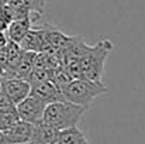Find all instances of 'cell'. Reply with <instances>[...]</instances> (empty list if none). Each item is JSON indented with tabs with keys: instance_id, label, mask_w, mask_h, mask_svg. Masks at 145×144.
<instances>
[{
	"instance_id": "cell-3",
	"label": "cell",
	"mask_w": 145,
	"mask_h": 144,
	"mask_svg": "<svg viewBox=\"0 0 145 144\" xmlns=\"http://www.w3.org/2000/svg\"><path fill=\"white\" fill-rule=\"evenodd\" d=\"M65 100L89 107L93 100L103 95L108 93V88L99 81H89V79H72L66 86L61 89Z\"/></svg>"
},
{
	"instance_id": "cell-11",
	"label": "cell",
	"mask_w": 145,
	"mask_h": 144,
	"mask_svg": "<svg viewBox=\"0 0 145 144\" xmlns=\"http://www.w3.org/2000/svg\"><path fill=\"white\" fill-rule=\"evenodd\" d=\"M58 140L62 144H89L86 136L78 127H71V129L59 130Z\"/></svg>"
},
{
	"instance_id": "cell-1",
	"label": "cell",
	"mask_w": 145,
	"mask_h": 144,
	"mask_svg": "<svg viewBox=\"0 0 145 144\" xmlns=\"http://www.w3.org/2000/svg\"><path fill=\"white\" fill-rule=\"evenodd\" d=\"M86 110L88 107L71 103L68 100L54 102L45 106L44 114H42V123L48 124L56 130L78 127Z\"/></svg>"
},
{
	"instance_id": "cell-2",
	"label": "cell",
	"mask_w": 145,
	"mask_h": 144,
	"mask_svg": "<svg viewBox=\"0 0 145 144\" xmlns=\"http://www.w3.org/2000/svg\"><path fill=\"white\" fill-rule=\"evenodd\" d=\"M113 48L114 45L110 40H100L96 45L88 47L85 54L78 59L80 66V79L103 82L104 64Z\"/></svg>"
},
{
	"instance_id": "cell-15",
	"label": "cell",
	"mask_w": 145,
	"mask_h": 144,
	"mask_svg": "<svg viewBox=\"0 0 145 144\" xmlns=\"http://www.w3.org/2000/svg\"><path fill=\"white\" fill-rule=\"evenodd\" d=\"M10 18H8V16L6 14V11L3 10V7L0 6V31H6V28L8 27V24H10Z\"/></svg>"
},
{
	"instance_id": "cell-9",
	"label": "cell",
	"mask_w": 145,
	"mask_h": 144,
	"mask_svg": "<svg viewBox=\"0 0 145 144\" xmlns=\"http://www.w3.org/2000/svg\"><path fill=\"white\" fill-rule=\"evenodd\" d=\"M33 18L31 17H24V18H18V20H13L10 21L8 27L6 28V37L8 41L20 44L21 40L27 36V33L31 30L33 26Z\"/></svg>"
},
{
	"instance_id": "cell-7",
	"label": "cell",
	"mask_w": 145,
	"mask_h": 144,
	"mask_svg": "<svg viewBox=\"0 0 145 144\" xmlns=\"http://www.w3.org/2000/svg\"><path fill=\"white\" fill-rule=\"evenodd\" d=\"M7 139L11 144H23V143H33L34 137V124L24 122V120H17L11 127H8L6 132Z\"/></svg>"
},
{
	"instance_id": "cell-19",
	"label": "cell",
	"mask_w": 145,
	"mask_h": 144,
	"mask_svg": "<svg viewBox=\"0 0 145 144\" xmlns=\"http://www.w3.org/2000/svg\"><path fill=\"white\" fill-rule=\"evenodd\" d=\"M23 144H33V143H23Z\"/></svg>"
},
{
	"instance_id": "cell-20",
	"label": "cell",
	"mask_w": 145,
	"mask_h": 144,
	"mask_svg": "<svg viewBox=\"0 0 145 144\" xmlns=\"http://www.w3.org/2000/svg\"><path fill=\"white\" fill-rule=\"evenodd\" d=\"M34 144H41V143H34Z\"/></svg>"
},
{
	"instance_id": "cell-16",
	"label": "cell",
	"mask_w": 145,
	"mask_h": 144,
	"mask_svg": "<svg viewBox=\"0 0 145 144\" xmlns=\"http://www.w3.org/2000/svg\"><path fill=\"white\" fill-rule=\"evenodd\" d=\"M7 37H6V33L4 31H0V48L6 47V44H7Z\"/></svg>"
},
{
	"instance_id": "cell-5",
	"label": "cell",
	"mask_w": 145,
	"mask_h": 144,
	"mask_svg": "<svg viewBox=\"0 0 145 144\" xmlns=\"http://www.w3.org/2000/svg\"><path fill=\"white\" fill-rule=\"evenodd\" d=\"M31 85L21 78H6L0 79V89L11 99L14 105H18L30 95Z\"/></svg>"
},
{
	"instance_id": "cell-10",
	"label": "cell",
	"mask_w": 145,
	"mask_h": 144,
	"mask_svg": "<svg viewBox=\"0 0 145 144\" xmlns=\"http://www.w3.org/2000/svg\"><path fill=\"white\" fill-rule=\"evenodd\" d=\"M59 130L51 127L45 123H38L34 124V137H33V144L41 143V144H51L54 140L58 139Z\"/></svg>"
},
{
	"instance_id": "cell-12",
	"label": "cell",
	"mask_w": 145,
	"mask_h": 144,
	"mask_svg": "<svg viewBox=\"0 0 145 144\" xmlns=\"http://www.w3.org/2000/svg\"><path fill=\"white\" fill-rule=\"evenodd\" d=\"M28 4V9L31 11V17L34 21H37L42 14L45 9V0H25Z\"/></svg>"
},
{
	"instance_id": "cell-13",
	"label": "cell",
	"mask_w": 145,
	"mask_h": 144,
	"mask_svg": "<svg viewBox=\"0 0 145 144\" xmlns=\"http://www.w3.org/2000/svg\"><path fill=\"white\" fill-rule=\"evenodd\" d=\"M18 120L17 110L14 112H7V113H0V132H6L8 127H11Z\"/></svg>"
},
{
	"instance_id": "cell-8",
	"label": "cell",
	"mask_w": 145,
	"mask_h": 144,
	"mask_svg": "<svg viewBox=\"0 0 145 144\" xmlns=\"http://www.w3.org/2000/svg\"><path fill=\"white\" fill-rule=\"evenodd\" d=\"M23 51H33V52H44L48 49L47 45V40H45V34H44V28L42 27H37L33 28L27 33V36L21 40V43L18 44Z\"/></svg>"
},
{
	"instance_id": "cell-21",
	"label": "cell",
	"mask_w": 145,
	"mask_h": 144,
	"mask_svg": "<svg viewBox=\"0 0 145 144\" xmlns=\"http://www.w3.org/2000/svg\"><path fill=\"white\" fill-rule=\"evenodd\" d=\"M4 1H6V0H4Z\"/></svg>"
},
{
	"instance_id": "cell-6",
	"label": "cell",
	"mask_w": 145,
	"mask_h": 144,
	"mask_svg": "<svg viewBox=\"0 0 145 144\" xmlns=\"http://www.w3.org/2000/svg\"><path fill=\"white\" fill-rule=\"evenodd\" d=\"M30 95L40 99L45 105L59 102V100H65L61 89L56 88L51 81H42V82H38V84H33L31 88H30Z\"/></svg>"
},
{
	"instance_id": "cell-18",
	"label": "cell",
	"mask_w": 145,
	"mask_h": 144,
	"mask_svg": "<svg viewBox=\"0 0 145 144\" xmlns=\"http://www.w3.org/2000/svg\"><path fill=\"white\" fill-rule=\"evenodd\" d=\"M3 3H4V0H0V6H1V4H3Z\"/></svg>"
},
{
	"instance_id": "cell-14",
	"label": "cell",
	"mask_w": 145,
	"mask_h": 144,
	"mask_svg": "<svg viewBox=\"0 0 145 144\" xmlns=\"http://www.w3.org/2000/svg\"><path fill=\"white\" fill-rule=\"evenodd\" d=\"M16 105L11 102V99L0 89V113H7V112H14Z\"/></svg>"
},
{
	"instance_id": "cell-17",
	"label": "cell",
	"mask_w": 145,
	"mask_h": 144,
	"mask_svg": "<svg viewBox=\"0 0 145 144\" xmlns=\"http://www.w3.org/2000/svg\"><path fill=\"white\" fill-rule=\"evenodd\" d=\"M0 144H11L10 140L7 139V136H6L4 132H0Z\"/></svg>"
},
{
	"instance_id": "cell-4",
	"label": "cell",
	"mask_w": 145,
	"mask_h": 144,
	"mask_svg": "<svg viewBox=\"0 0 145 144\" xmlns=\"http://www.w3.org/2000/svg\"><path fill=\"white\" fill-rule=\"evenodd\" d=\"M45 103L40 99L28 95L24 100H21L18 105H16V110L20 120L28 122L31 124H38L42 122V114L45 109Z\"/></svg>"
}]
</instances>
